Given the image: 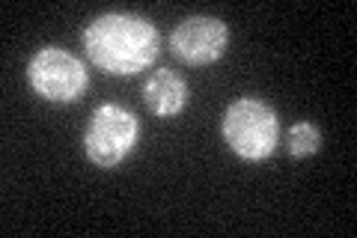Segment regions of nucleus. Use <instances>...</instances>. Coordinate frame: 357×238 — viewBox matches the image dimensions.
<instances>
[{"label": "nucleus", "mask_w": 357, "mask_h": 238, "mask_svg": "<svg viewBox=\"0 0 357 238\" xmlns=\"http://www.w3.org/2000/svg\"><path fill=\"white\" fill-rule=\"evenodd\" d=\"M188 101H191V87L173 69H158L143 81V105L152 117L173 119L188 107Z\"/></svg>", "instance_id": "obj_6"}, {"label": "nucleus", "mask_w": 357, "mask_h": 238, "mask_svg": "<svg viewBox=\"0 0 357 238\" xmlns=\"http://www.w3.org/2000/svg\"><path fill=\"white\" fill-rule=\"evenodd\" d=\"M140 119L122 105H98L89 113V126L84 131V155L102 170H116L126 158L134 155L140 143Z\"/></svg>", "instance_id": "obj_3"}, {"label": "nucleus", "mask_w": 357, "mask_h": 238, "mask_svg": "<svg viewBox=\"0 0 357 238\" xmlns=\"http://www.w3.org/2000/svg\"><path fill=\"white\" fill-rule=\"evenodd\" d=\"M27 84L42 101L72 105L89 89V72L72 51L45 45L27 60Z\"/></svg>", "instance_id": "obj_4"}, {"label": "nucleus", "mask_w": 357, "mask_h": 238, "mask_svg": "<svg viewBox=\"0 0 357 238\" xmlns=\"http://www.w3.org/2000/svg\"><path fill=\"white\" fill-rule=\"evenodd\" d=\"M229 48V27L215 15H191L170 33V51L185 66H211Z\"/></svg>", "instance_id": "obj_5"}, {"label": "nucleus", "mask_w": 357, "mask_h": 238, "mask_svg": "<svg viewBox=\"0 0 357 238\" xmlns=\"http://www.w3.org/2000/svg\"><path fill=\"white\" fill-rule=\"evenodd\" d=\"M286 149L292 158H310L321 149V128L316 122H295L292 128L286 131Z\"/></svg>", "instance_id": "obj_7"}, {"label": "nucleus", "mask_w": 357, "mask_h": 238, "mask_svg": "<svg viewBox=\"0 0 357 238\" xmlns=\"http://www.w3.org/2000/svg\"><path fill=\"white\" fill-rule=\"evenodd\" d=\"M86 60L114 77L146 72L161 54V33L143 15L105 13L81 33Z\"/></svg>", "instance_id": "obj_1"}, {"label": "nucleus", "mask_w": 357, "mask_h": 238, "mask_svg": "<svg viewBox=\"0 0 357 238\" xmlns=\"http://www.w3.org/2000/svg\"><path fill=\"white\" fill-rule=\"evenodd\" d=\"M220 137L241 161L262 164L280 146V117L268 101L241 96L223 110Z\"/></svg>", "instance_id": "obj_2"}]
</instances>
